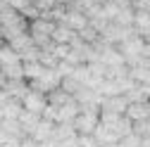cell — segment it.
<instances>
[{
	"label": "cell",
	"mask_w": 150,
	"mask_h": 147,
	"mask_svg": "<svg viewBox=\"0 0 150 147\" xmlns=\"http://www.w3.org/2000/svg\"><path fill=\"white\" fill-rule=\"evenodd\" d=\"M52 29H55V22L48 19V17H36V19H31L29 26H26V31H29V36H31L33 45H38V48H45V45L52 43V41H50Z\"/></svg>",
	"instance_id": "1"
},
{
	"label": "cell",
	"mask_w": 150,
	"mask_h": 147,
	"mask_svg": "<svg viewBox=\"0 0 150 147\" xmlns=\"http://www.w3.org/2000/svg\"><path fill=\"white\" fill-rule=\"evenodd\" d=\"M60 83H62V76L57 74V69L55 66H45L38 78L29 81V88H36V90H41V93H50V90L57 88Z\"/></svg>",
	"instance_id": "2"
},
{
	"label": "cell",
	"mask_w": 150,
	"mask_h": 147,
	"mask_svg": "<svg viewBox=\"0 0 150 147\" xmlns=\"http://www.w3.org/2000/svg\"><path fill=\"white\" fill-rule=\"evenodd\" d=\"M45 104H48L45 93H41V90H36V88H29L24 93V97H22V107L26 112H33V114H43Z\"/></svg>",
	"instance_id": "3"
},
{
	"label": "cell",
	"mask_w": 150,
	"mask_h": 147,
	"mask_svg": "<svg viewBox=\"0 0 150 147\" xmlns=\"http://www.w3.org/2000/svg\"><path fill=\"white\" fill-rule=\"evenodd\" d=\"M76 114H79V102L76 97H71L62 107H55V123H71L76 119Z\"/></svg>",
	"instance_id": "4"
},
{
	"label": "cell",
	"mask_w": 150,
	"mask_h": 147,
	"mask_svg": "<svg viewBox=\"0 0 150 147\" xmlns=\"http://www.w3.org/2000/svg\"><path fill=\"white\" fill-rule=\"evenodd\" d=\"M60 24H67V26L74 29V31H81L83 26H88V17H86L81 10H71V7H67L64 19H62Z\"/></svg>",
	"instance_id": "5"
},
{
	"label": "cell",
	"mask_w": 150,
	"mask_h": 147,
	"mask_svg": "<svg viewBox=\"0 0 150 147\" xmlns=\"http://www.w3.org/2000/svg\"><path fill=\"white\" fill-rule=\"evenodd\" d=\"M131 121H145V119H150V104H148V100L145 102H129V107H126V112H124Z\"/></svg>",
	"instance_id": "6"
},
{
	"label": "cell",
	"mask_w": 150,
	"mask_h": 147,
	"mask_svg": "<svg viewBox=\"0 0 150 147\" xmlns=\"http://www.w3.org/2000/svg\"><path fill=\"white\" fill-rule=\"evenodd\" d=\"M129 107V100L124 95H107L100 100V109H110V112H117V114H124Z\"/></svg>",
	"instance_id": "7"
},
{
	"label": "cell",
	"mask_w": 150,
	"mask_h": 147,
	"mask_svg": "<svg viewBox=\"0 0 150 147\" xmlns=\"http://www.w3.org/2000/svg\"><path fill=\"white\" fill-rule=\"evenodd\" d=\"M52 128H55V121H50V119H38V123H36V128L31 131V138L36 140V142H43V140H48V138H52Z\"/></svg>",
	"instance_id": "8"
},
{
	"label": "cell",
	"mask_w": 150,
	"mask_h": 147,
	"mask_svg": "<svg viewBox=\"0 0 150 147\" xmlns=\"http://www.w3.org/2000/svg\"><path fill=\"white\" fill-rule=\"evenodd\" d=\"M74 36H76V31L69 29L67 24H55L50 41H52V43H60V45H69V43L74 41Z\"/></svg>",
	"instance_id": "9"
},
{
	"label": "cell",
	"mask_w": 150,
	"mask_h": 147,
	"mask_svg": "<svg viewBox=\"0 0 150 147\" xmlns=\"http://www.w3.org/2000/svg\"><path fill=\"white\" fill-rule=\"evenodd\" d=\"M26 90H29V81H26V78H7V81H5V93H7L10 97L22 100Z\"/></svg>",
	"instance_id": "10"
},
{
	"label": "cell",
	"mask_w": 150,
	"mask_h": 147,
	"mask_svg": "<svg viewBox=\"0 0 150 147\" xmlns=\"http://www.w3.org/2000/svg\"><path fill=\"white\" fill-rule=\"evenodd\" d=\"M22 100H17V97H7L3 104H0V116L3 119H17L22 114Z\"/></svg>",
	"instance_id": "11"
},
{
	"label": "cell",
	"mask_w": 150,
	"mask_h": 147,
	"mask_svg": "<svg viewBox=\"0 0 150 147\" xmlns=\"http://www.w3.org/2000/svg\"><path fill=\"white\" fill-rule=\"evenodd\" d=\"M38 119H41V114H33V112H26V109H22V114L17 116V121H19V126H22L24 135H31V131L36 128Z\"/></svg>",
	"instance_id": "12"
},
{
	"label": "cell",
	"mask_w": 150,
	"mask_h": 147,
	"mask_svg": "<svg viewBox=\"0 0 150 147\" xmlns=\"http://www.w3.org/2000/svg\"><path fill=\"white\" fill-rule=\"evenodd\" d=\"M93 135H96V140H98L100 147H103V145H110V142H119L117 135L112 133L105 123H98V126H96V131H93Z\"/></svg>",
	"instance_id": "13"
},
{
	"label": "cell",
	"mask_w": 150,
	"mask_h": 147,
	"mask_svg": "<svg viewBox=\"0 0 150 147\" xmlns=\"http://www.w3.org/2000/svg\"><path fill=\"white\" fill-rule=\"evenodd\" d=\"M22 64H24V78H26V81L38 78V76H41V71L45 69L38 60H26V62H22Z\"/></svg>",
	"instance_id": "14"
},
{
	"label": "cell",
	"mask_w": 150,
	"mask_h": 147,
	"mask_svg": "<svg viewBox=\"0 0 150 147\" xmlns=\"http://www.w3.org/2000/svg\"><path fill=\"white\" fill-rule=\"evenodd\" d=\"M71 135H76L74 123H55V128H52V138L55 140H64V138H71Z\"/></svg>",
	"instance_id": "15"
},
{
	"label": "cell",
	"mask_w": 150,
	"mask_h": 147,
	"mask_svg": "<svg viewBox=\"0 0 150 147\" xmlns=\"http://www.w3.org/2000/svg\"><path fill=\"white\" fill-rule=\"evenodd\" d=\"M119 145H122V147H141V135L131 131V133H126V135L119 140Z\"/></svg>",
	"instance_id": "16"
},
{
	"label": "cell",
	"mask_w": 150,
	"mask_h": 147,
	"mask_svg": "<svg viewBox=\"0 0 150 147\" xmlns=\"http://www.w3.org/2000/svg\"><path fill=\"white\" fill-rule=\"evenodd\" d=\"M76 138H79V147H100L93 133H76Z\"/></svg>",
	"instance_id": "17"
},
{
	"label": "cell",
	"mask_w": 150,
	"mask_h": 147,
	"mask_svg": "<svg viewBox=\"0 0 150 147\" xmlns=\"http://www.w3.org/2000/svg\"><path fill=\"white\" fill-rule=\"evenodd\" d=\"M33 5H36V10H38L41 17H43V14H48L55 7V0H33Z\"/></svg>",
	"instance_id": "18"
},
{
	"label": "cell",
	"mask_w": 150,
	"mask_h": 147,
	"mask_svg": "<svg viewBox=\"0 0 150 147\" xmlns=\"http://www.w3.org/2000/svg\"><path fill=\"white\" fill-rule=\"evenodd\" d=\"M7 3V7H12V10H17V12H22V10H26L29 5H31V0H5Z\"/></svg>",
	"instance_id": "19"
},
{
	"label": "cell",
	"mask_w": 150,
	"mask_h": 147,
	"mask_svg": "<svg viewBox=\"0 0 150 147\" xmlns=\"http://www.w3.org/2000/svg\"><path fill=\"white\" fill-rule=\"evenodd\" d=\"M57 147H79V138H76V135H71V138L57 140Z\"/></svg>",
	"instance_id": "20"
},
{
	"label": "cell",
	"mask_w": 150,
	"mask_h": 147,
	"mask_svg": "<svg viewBox=\"0 0 150 147\" xmlns=\"http://www.w3.org/2000/svg\"><path fill=\"white\" fill-rule=\"evenodd\" d=\"M19 147H38V142H36L31 135H24V138L19 140Z\"/></svg>",
	"instance_id": "21"
},
{
	"label": "cell",
	"mask_w": 150,
	"mask_h": 147,
	"mask_svg": "<svg viewBox=\"0 0 150 147\" xmlns=\"http://www.w3.org/2000/svg\"><path fill=\"white\" fill-rule=\"evenodd\" d=\"M141 147H150V135H143L141 138Z\"/></svg>",
	"instance_id": "22"
},
{
	"label": "cell",
	"mask_w": 150,
	"mask_h": 147,
	"mask_svg": "<svg viewBox=\"0 0 150 147\" xmlns=\"http://www.w3.org/2000/svg\"><path fill=\"white\" fill-rule=\"evenodd\" d=\"M69 3H71V0H55V5H62V7H67Z\"/></svg>",
	"instance_id": "23"
},
{
	"label": "cell",
	"mask_w": 150,
	"mask_h": 147,
	"mask_svg": "<svg viewBox=\"0 0 150 147\" xmlns=\"http://www.w3.org/2000/svg\"><path fill=\"white\" fill-rule=\"evenodd\" d=\"M103 147H122L119 142H110V145H103Z\"/></svg>",
	"instance_id": "24"
},
{
	"label": "cell",
	"mask_w": 150,
	"mask_h": 147,
	"mask_svg": "<svg viewBox=\"0 0 150 147\" xmlns=\"http://www.w3.org/2000/svg\"><path fill=\"white\" fill-rule=\"evenodd\" d=\"M115 3H119V5H126V3H129V0H115Z\"/></svg>",
	"instance_id": "25"
},
{
	"label": "cell",
	"mask_w": 150,
	"mask_h": 147,
	"mask_svg": "<svg viewBox=\"0 0 150 147\" xmlns=\"http://www.w3.org/2000/svg\"><path fill=\"white\" fill-rule=\"evenodd\" d=\"M148 104H150V95H148Z\"/></svg>",
	"instance_id": "26"
},
{
	"label": "cell",
	"mask_w": 150,
	"mask_h": 147,
	"mask_svg": "<svg viewBox=\"0 0 150 147\" xmlns=\"http://www.w3.org/2000/svg\"><path fill=\"white\" fill-rule=\"evenodd\" d=\"M0 121H3V116H0Z\"/></svg>",
	"instance_id": "27"
},
{
	"label": "cell",
	"mask_w": 150,
	"mask_h": 147,
	"mask_svg": "<svg viewBox=\"0 0 150 147\" xmlns=\"http://www.w3.org/2000/svg\"><path fill=\"white\" fill-rule=\"evenodd\" d=\"M31 3H33V0H31Z\"/></svg>",
	"instance_id": "28"
}]
</instances>
